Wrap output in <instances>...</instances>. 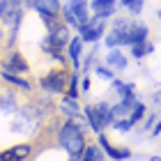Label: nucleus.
Listing matches in <instances>:
<instances>
[{"mask_svg":"<svg viewBox=\"0 0 161 161\" xmlns=\"http://www.w3.org/2000/svg\"><path fill=\"white\" fill-rule=\"evenodd\" d=\"M113 124V129H118V131H129L134 124H131V120L129 118H122V120H115V122H111Z\"/></svg>","mask_w":161,"mask_h":161,"instance_id":"obj_24","label":"nucleus"},{"mask_svg":"<svg viewBox=\"0 0 161 161\" xmlns=\"http://www.w3.org/2000/svg\"><path fill=\"white\" fill-rule=\"evenodd\" d=\"M80 161H101V154H99L97 147H85V154Z\"/></svg>","mask_w":161,"mask_h":161,"instance_id":"obj_23","label":"nucleus"},{"mask_svg":"<svg viewBox=\"0 0 161 161\" xmlns=\"http://www.w3.org/2000/svg\"><path fill=\"white\" fill-rule=\"evenodd\" d=\"M60 143H62V147H67V152L71 157H78L80 152H83V147H85L83 134H80V129L74 122H67L60 129Z\"/></svg>","mask_w":161,"mask_h":161,"instance_id":"obj_1","label":"nucleus"},{"mask_svg":"<svg viewBox=\"0 0 161 161\" xmlns=\"http://www.w3.org/2000/svg\"><path fill=\"white\" fill-rule=\"evenodd\" d=\"M7 7H9V0H0V19L5 16V12H7Z\"/></svg>","mask_w":161,"mask_h":161,"instance_id":"obj_28","label":"nucleus"},{"mask_svg":"<svg viewBox=\"0 0 161 161\" xmlns=\"http://www.w3.org/2000/svg\"><path fill=\"white\" fill-rule=\"evenodd\" d=\"M145 37H147V28H145V25H131L129 32H127V44L145 42Z\"/></svg>","mask_w":161,"mask_h":161,"instance_id":"obj_9","label":"nucleus"},{"mask_svg":"<svg viewBox=\"0 0 161 161\" xmlns=\"http://www.w3.org/2000/svg\"><path fill=\"white\" fill-rule=\"evenodd\" d=\"M129 23H118V28L106 37V46L108 48H115V46H120V44H127V32H129Z\"/></svg>","mask_w":161,"mask_h":161,"instance_id":"obj_4","label":"nucleus"},{"mask_svg":"<svg viewBox=\"0 0 161 161\" xmlns=\"http://www.w3.org/2000/svg\"><path fill=\"white\" fill-rule=\"evenodd\" d=\"M78 30H80V39H85V42H97L101 35H104V19L97 16V19H87L85 23H80L78 25Z\"/></svg>","mask_w":161,"mask_h":161,"instance_id":"obj_3","label":"nucleus"},{"mask_svg":"<svg viewBox=\"0 0 161 161\" xmlns=\"http://www.w3.org/2000/svg\"><path fill=\"white\" fill-rule=\"evenodd\" d=\"M80 87H83V90L87 92V90H90V80H87V78H85V80H83V83H80Z\"/></svg>","mask_w":161,"mask_h":161,"instance_id":"obj_30","label":"nucleus"},{"mask_svg":"<svg viewBox=\"0 0 161 161\" xmlns=\"http://www.w3.org/2000/svg\"><path fill=\"white\" fill-rule=\"evenodd\" d=\"M113 87H115V92H118L120 97L134 94V85H131V83H122V80H115V83H113Z\"/></svg>","mask_w":161,"mask_h":161,"instance_id":"obj_19","label":"nucleus"},{"mask_svg":"<svg viewBox=\"0 0 161 161\" xmlns=\"http://www.w3.org/2000/svg\"><path fill=\"white\" fill-rule=\"evenodd\" d=\"M3 78H5V80H9L12 85H19L21 90H28V87H30V85H28L23 78H19V76L14 74V71H9V69H5V71H3Z\"/></svg>","mask_w":161,"mask_h":161,"instance_id":"obj_17","label":"nucleus"},{"mask_svg":"<svg viewBox=\"0 0 161 161\" xmlns=\"http://www.w3.org/2000/svg\"><path fill=\"white\" fill-rule=\"evenodd\" d=\"M99 145L104 147V152H106L111 159H127V157H131L129 150H115V147H111V143H108L104 136H99Z\"/></svg>","mask_w":161,"mask_h":161,"instance_id":"obj_8","label":"nucleus"},{"mask_svg":"<svg viewBox=\"0 0 161 161\" xmlns=\"http://www.w3.org/2000/svg\"><path fill=\"white\" fill-rule=\"evenodd\" d=\"M60 108H62V111L67 113V115H71V118H76V115H78V106H76V99H71V97H69V99H64Z\"/></svg>","mask_w":161,"mask_h":161,"instance_id":"obj_20","label":"nucleus"},{"mask_svg":"<svg viewBox=\"0 0 161 161\" xmlns=\"http://www.w3.org/2000/svg\"><path fill=\"white\" fill-rule=\"evenodd\" d=\"M0 108H3L5 113H9V111H14V97H0Z\"/></svg>","mask_w":161,"mask_h":161,"instance_id":"obj_25","label":"nucleus"},{"mask_svg":"<svg viewBox=\"0 0 161 161\" xmlns=\"http://www.w3.org/2000/svg\"><path fill=\"white\" fill-rule=\"evenodd\" d=\"M64 21L71 28H78L87 21V3L85 0H69L64 5Z\"/></svg>","mask_w":161,"mask_h":161,"instance_id":"obj_2","label":"nucleus"},{"mask_svg":"<svg viewBox=\"0 0 161 161\" xmlns=\"http://www.w3.org/2000/svg\"><path fill=\"white\" fill-rule=\"evenodd\" d=\"M64 85H67V76L64 74H51L42 80V87L48 90V92H62Z\"/></svg>","mask_w":161,"mask_h":161,"instance_id":"obj_5","label":"nucleus"},{"mask_svg":"<svg viewBox=\"0 0 161 161\" xmlns=\"http://www.w3.org/2000/svg\"><path fill=\"white\" fill-rule=\"evenodd\" d=\"M25 5H30V7H35V3H37V0H23Z\"/></svg>","mask_w":161,"mask_h":161,"instance_id":"obj_31","label":"nucleus"},{"mask_svg":"<svg viewBox=\"0 0 161 161\" xmlns=\"http://www.w3.org/2000/svg\"><path fill=\"white\" fill-rule=\"evenodd\" d=\"M7 69H12V71H25V69H28V62H25L19 53H14L12 60L7 62Z\"/></svg>","mask_w":161,"mask_h":161,"instance_id":"obj_14","label":"nucleus"},{"mask_svg":"<svg viewBox=\"0 0 161 161\" xmlns=\"http://www.w3.org/2000/svg\"><path fill=\"white\" fill-rule=\"evenodd\" d=\"M85 115H87V120H90V127H92V131L101 134V129H104V127H101V122H99V115H97V111L87 106V108H85Z\"/></svg>","mask_w":161,"mask_h":161,"instance_id":"obj_16","label":"nucleus"},{"mask_svg":"<svg viewBox=\"0 0 161 161\" xmlns=\"http://www.w3.org/2000/svg\"><path fill=\"white\" fill-rule=\"evenodd\" d=\"M28 154H30V145H16L3 154V161H23Z\"/></svg>","mask_w":161,"mask_h":161,"instance_id":"obj_6","label":"nucleus"},{"mask_svg":"<svg viewBox=\"0 0 161 161\" xmlns=\"http://www.w3.org/2000/svg\"><path fill=\"white\" fill-rule=\"evenodd\" d=\"M159 19H161V12H159Z\"/></svg>","mask_w":161,"mask_h":161,"instance_id":"obj_33","label":"nucleus"},{"mask_svg":"<svg viewBox=\"0 0 161 161\" xmlns=\"http://www.w3.org/2000/svg\"><path fill=\"white\" fill-rule=\"evenodd\" d=\"M35 9L39 14H55L60 9V3H58V0H37V3H35Z\"/></svg>","mask_w":161,"mask_h":161,"instance_id":"obj_12","label":"nucleus"},{"mask_svg":"<svg viewBox=\"0 0 161 161\" xmlns=\"http://www.w3.org/2000/svg\"><path fill=\"white\" fill-rule=\"evenodd\" d=\"M152 134H154V136H159V134H161V120L157 122V127H154V129H152Z\"/></svg>","mask_w":161,"mask_h":161,"instance_id":"obj_29","label":"nucleus"},{"mask_svg":"<svg viewBox=\"0 0 161 161\" xmlns=\"http://www.w3.org/2000/svg\"><path fill=\"white\" fill-rule=\"evenodd\" d=\"M97 74H99L101 78H113V74H111V69H104V67H97Z\"/></svg>","mask_w":161,"mask_h":161,"instance_id":"obj_27","label":"nucleus"},{"mask_svg":"<svg viewBox=\"0 0 161 161\" xmlns=\"http://www.w3.org/2000/svg\"><path fill=\"white\" fill-rule=\"evenodd\" d=\"M115 0H94L92 3V9L97 12V16H101V19H106V16H111V14L115 12Z\"/></svg>","mask_w":161,"mask_h":161,"instance_id":"obj_7","label":"nucleus"},{"mask_svg":"<svg viewBox=\"0 0 161 161\" xmlns=\"http://www.w3.org/2000/svg\"><path fill=\"white\" fill-rule=\"evenodd\" d=\"M9 129L14 131V134H25V131L30 129V122H28L25 113H19L16 118H14V120L9 122Z\"/></svg>","mask_w":161,"mask_h":161,"instance_id":"obj_11","label":"nucleus"},{"mask_svg":"<svg viewBox=\"0 0 161 161\" xmlns=\"http://www.w3.org/2000/svg\"><path fill=\"white\" fill-rule=\"evenodd\" d=\"M76 85H78V78H76V76H71V85H69V97H71V99H76V94H78Z\"/></svg>","mask_w":161,"mask_h":161,"instance_id":"obj_26","label":"nucleus"},{"mask_svg":"<svg viewBox=\"0 0 161 161\" xmlns=\"http://www.w3.org/2000/svg\"><path fill=\"white\" fill-rule=\"evenodd\" d=\"M94 111H97V115H99L101 127H108V124H111V108H108V104H99Z\"/></svg>","mask_w":161,"mask_h":161,"instance_id":"obj_15","label":"nucleus"},{"mask_svg":"<svg viewBox=\"0 0 161 161\" xmlns=\"http://www.w3.org/2000/svg\"><path fill=\"white\" fill-rule=\"evenodd\" d=\"M106 64L113 67V69H124V67H127V58H124L118 48H113L111 53L106 55Z\"/></svg>","mask_w":161,"mask_h":161,"instance_id":"obj_10","label":"nucleus"},{"mask_svg":"<svg viewBox=\"0 0 161 161\" xmlns=\"http://www.w3.org/2000/svg\"><path fill=\"white\" fill-rule=\"evenodd\" d=\"M0 161H3V154H0Z\"/></svg>","mask_w":161,"mask_h":161,"instance_id":"obj_32","label":"nucleus"},{"mask_svg":"<svg viewBox=\"0 0 161 161\" xmlns=\"http://www.w3.org/2000/svg\"><path fill=\"white\" fill-rule=\"evenodd\" d=\"M143 115H145V106H143V104H136L134 108H131V115H129V120H131V124L141 122V120H143Z\"/></svg>","mask_w":161,"mask_h":161,"instance_id":"obj_22","label":"nucleus"},{"mask_svg":"<svg viewBox=\"0 0 161 161\" xmlns=\"http://www.w3.org/2000/svg\"><path fill=\"white\" fill-rule=\"evenodd\" d=\"M80 46H83V39H71L69 42V55H71V62L78 67V55H80Z\"/></svg>","mask_w":161,"mask_h":161,"instance_id":"obj_18","label":"nucleus"},{"mask_svg":"<svg viewBox=\"0 0 161 161\" xmlns=\"http://www.w3.org/2000/svg\"><path fill=\"white\" fill-rule=\"evenodd\" d=\"M131 55L134 58H145L147 53H152V44H147V42H138V44H131Z\"/></svg>","mask_w":161,"mask_h":161,"instance_id":"obj_13","label":"nucleus"},{"mask_svg":"<svg viewBox=\"0 0 161 161\" xmlns=\"http://www.w3.org/2000/svg\"><path fill=\"white\" fill-rule=\"evenodd\" d=\"M145 0H122V7H127L131 14H141Z\"/></svg>","mask_w":161,"mask_h":161,"instance_id":"obj_21","label":"nucleus"}]
</instances>
